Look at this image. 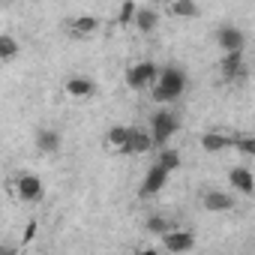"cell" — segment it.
Listing matches in <instances>:
<instances>
[{
	"label": "cell",
	"instance_id": "cell-1",
	"mask_svg": "<svg viewBox=\"0 0 255 255\" xmlns=\"http://www.w3.org/2000/svg\"><path fill=\"white\" fill-rule=\"evenodd\" d=\"M183 90H186V75H183V69L168 66V69L159 72L156 84L150 87V96H153V102H159V105H171L174 99H180Z\"/></svg>",
	"mask_w": 255,
	"mask_h": 255
},
{
	"label": "cell",
	"instance_id": "cell-2",
	"mask_svg": "<svg viewBox=\"0 0 255 255\" xmlns=\"http://www.w3.org/2000/svg\"><path fill=\"white\" fill-rule=\"evenodd\" d=\"M174 132H177V117H174V111H168V108L156 111L153 120H150V135H153L156 147H165Z\"/></svg>",
	"mask_w": 255,
	"mask_h": 255
},
{
	"label": "cell",
	"instance_id": "cell-3",
	"mask_svg": "<svg viewBox=\"0 0 255 255\" xmlns=\"http://www.w3.org/2000/svg\"><path fill=\"white\" fill-rule=\"evenodd\" d=\"M156 78H159V69H156V63H150V60H144V63H132L129 72H126V84H129L132 90L153 87Z\"/></svg>",
	"mask_w": 255,
	"mask_h": 255
},
{
	"label": "cell",
	"instance_id": "cell-4",
	"mask_svg": "<svg viewBox=\"0 0 255 255\" xmlns=\"http://www.w3.org/2000/svg\"><path fill=\"white\" fill-rule=\"evenodd\" d=\"M168 174H171V171H168L165 165H159V162H156V165H150V171L144 174V183H141V189H138V192H141L144 198L156 195V192L168 183Z\"/></svg>",
	"mask_w": 255,
	"mask_h": 255
},
{
	"label": "cell",
	"instance_id": "cell-5",
	"mask_svg": "<svg viewBox=\"0 0 255 255\" xmlns=\"http://www.w3.org/2000/svg\"><path fill=\"white\" fill-rule=\"evenodd\" d=\"M216 45H219L222 51H243L246 36H243V30H240V27L225 24V27H219V30H216Z\"/></svg>",
	"mask_w": 255,
	"mask_h": 255
},
{
	"label": "cell",
	"instance_id": "cell-6",
	"mask_svg": "<svg viewBox=\"0 0 255 255\" xmlns=\"http://www.w3.org/2000/svg\"><path fill=\"white\" fill-rule=\"evenodd\" d=\"M162 246H165L168 252H189V249L195 246V234H192V231H177V228H171V231L162 234Z\"/></svg>",
	"mask_w": 255,
	"mask_h": 255
},
{
	"label": "cell",
	"instance_id": "cell-7",
	"mask_svg": "<svg viewBox=\"0 0 255 255\" xmlns=\"http://www.w3.org/2000/svg\"><path fill=\"white\" fill-rule=\"evenodd\" d=\"M15 192L21 201H39L42 198V180L36 174H21L15 180Z\"/></svg>",
	"mask_w": 255,
	"mask_h": 255
},
{
	"label": "cell",
	"instance_id": "cell-8",
	"mask_svg": "<svg viewBox=\"0 0 255 255\" xmlns=\"http://www.w3.org/2000/svg\"><path fill=\"white\" fill-rule=\"evenodd\" d=\"M219 72L228 81L240 78V72H243V51H225L222 60H219Z\"/></svg>",
	"mask_w": 255,
	"mask_h": 255
},
{
	"label": "cell",
	"instance_id": "cell-9",
	"mask_svg": "<svg viewBox=\"0 0 255 255\" xmlns=\"http://www.w3.org/2000/svg\"><path fill=\"white\" fill-rule=\"evenodd\" d=\"M99 18L96 15H78V18H72V24H69V33L75 36V39H87V36H93L96 30H99Z\"/></svg>",
	"mask_w": 255,
	"mask_h": 255
},
{
	"label": "cell",
	"instance_id": "cell-10",
	"mask_svg": "<svg viewBox=\"0 0 255 255\" xmlns=\"http://www.w3.org/2000/svg\"><path fill=\"white\" fill-rule=\"evenodd\" d=\"M228 183L237 189V192H243V195H252L255 192V177H252V171L249 168H231L228 171Z\"/></svg>",
	"mask_w": 255,
	"mask_h": 255
},
{
	"label": "cell",
	"instance_id": "cell-11",
	"mask_svg": "<svg viewBox=\"0 0 255 255\" xmlns=\"http://www.w3.org/2000/svg\"><path fill=\"white\" fill-rule=\"evenodd\" d=\"M231 207H234V198H231L228 192L210 189V192L204 195V210H210V213H225V210H231Z\"/></svg>",
	"mask_w": 255,
	"mask_h": 255
},
{
	"label": "cell",
	"instance_id": "cell-12",
	"mask_svg": "<svg viewBox=\"0 0 255 255\" xmlns=\"http://www.w3.org/2000/svg\"><path fill=\"white\" fill-rule=\"evenodd\" d=\"M225 147H234V138H231V135H222V132H204V135H201V150H207V153H222Z\"/></svg>",
	"mask_w": 255,
	"mask_h": 255
},
{
	"label": "cell",
	"instance_id": "cell-13",
	"mask_svg": "<svg viewBox=\"0 0 255 255\" xmlns=\"http://www.w3.org/2000/svg\"><path fill=\"white\" fill-rule=\"evenodd\" d=\"M153 144H156V141H153L150 132H144V129H132V132H129V144H126V153H147Z\"/></svg>",
	"mask_w": 255,
	"mask_h": 255
},
{
	"label": "cell",
	"instance_id": "cell-14",
	"mask_svg": "<svg viewBox=\"0 0 255 255\" xmlns=\"http://www.w3.org/2000/svg\"><path fill=\"white\" fill-rule=\"evenodd\" d=\"M96 90V84L90 81V78H81V75H72L69 81H66V93L72 96V99H84V96H90Z\"/></svg>",
	"mask_w": 255,
	"mask_h": 255
},
{
	"label": "cell",
	"instance_id": "cell-15",
	"mask_svg": "<svg viewBox=\"0 0 255 255\" xmlns=\"http://www.w3.org/2000/svg\"><path fill=\"white\" fill-rule=\"evenodd\" d=\"M129 132H132V126H111L108 129V144L120 153H126V144H129Z\"/></svg>",
	"mask_w": 255,
	"mask_h": 255
},
{
	"label": "cell",
	"instance_id": "cell-16",
	"mask_svg": "<svg viewBox=\"0 0 255 255\" xmlns=\"http://www.w3.org/2000/svg\"><path fill=\"white\" fill-rule=\"evenodd\" d=\"M36 147H39L42 153H57L60 135H57L54 129H39V132H36Z\"/></svg>",
	"mask_w": 255,
	"mask_h": 255
},
{
	"label": "cell",
	"instance_id": "cell-17",
	"mask_svg": "<svg viewBox=\"0 0 255 255\" xmlns=\"http://www.w3.org/2000/svg\"><path fill=\"white\" fill-rule=\"evenodd\" d=\"M156 24H159L156 9H138V12H135V27H138L141 33H153Z\"/></svg>",
	"mask_w": 255,
	"mask_h": 255
},
{
	"label": "cell",
	"instance_id": "cell-18",
	"mask_svg": "<svg viewBox=\"0 0 255 255\" xmlns=\"http://www.w3.org/2000/svg\"><path fill=\"white\" fill-rule=\"evenodd\" d=\"M171 15L174 18H195L198 15V3H195V0H174V3H171Z\"/></svg>",
	"mask_w": 255,
	"mask_h": 255
},
{
	"label": "cell",
	"instance_id": "cell-19",
	"mask_svg": "<svg viewBox=\"0 0 255 255\" xmlns=\"http://www.w3.org/2000/svg\"><path fill=\"white\" fill-rule=\"evenodd\" d=\"M15 54H18V42H15L9 33H6V36H0V60H3V63H12Z\"/></svg>",
	"mask_w": 255,
	"mask_h": 255
},
{
	"label": "cell",
	"instance_id": "cell-20",
	"mask_svg": "<svg viewBox=\"0 0 255 255\" xmlns=\"http://www.w3.org/2000/svg\"><path fill=\"white\" fill-rule=\"evenodd\" d=\"M156 162H159V165H165L168 171H174V168L180 165V153H177L174 147H168V144H165V147L159 150V159H156Z\"/></svg>",
	"mask_w": 255,
	"mask_h": 255
},
{
	"label": "cell",
	"instance_id": "cell-21",
	"mask_svg": "<svg viewBox=\"0 0 255 255\" xmlns=\"http://www.w3.org/2000/svg\"><path fill=\"white\" fill-rule=\"evenodd\" d=\"M144 228H147L150 234H159V237H162L165 231H171V228H174V222H171V219H165V216H150Z\"/></svg>",
	"mask_w": 255,
	"mask_h": 255
},
{
	"label": "cell",
	"instance_id": "cell-22",
	"mask_svg": "<svg viewBox=\"0 0 255 255\" xmlns=\"http://www.w3.org/2000/svg\"><path fill=\"white\" fill-rule=\"evenodd\" d=\"M234 147H237L243 156H255V135H237V138H234Z\"/></svg>",
	"mask_w": 255,
	"mask_h": 255
},
{
	"label": "cell",
	"instance_id": "cell-23",
	"mask_svg": "<svg viewBox=\"0 0 255 255\" xmlns=\"http://www.w3.org/2000/svg\"><path fill=\"white\" fill-rule=\"evenodd\" d=\"M135 12H138V6L132 3V0H126V3L120 6V15H117V18H120V24H129V21H135Z\"/></svg>",
	"mask_w": 255,
	"mask_h": 255
}]
</instances>
